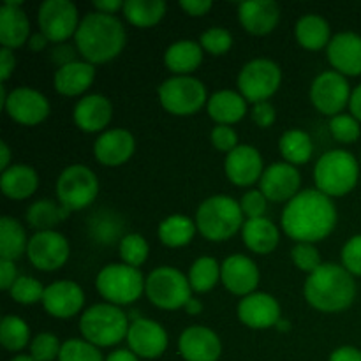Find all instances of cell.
Wrapping results in <instances>:
<instances>
[{"label": "cell", "mask_w": 361, "mask_h": 361, "mask_svg": "<svg viewBox=\"0 0 361 361\" xmlns=\"http://www.w3.org/2000/svg\"><path fill=\"white\" fill-rule=\"evenodd\" d=\"M212 143L215 145V148L222 152H233L238 147V136H236L235 130L228 126H217L212 130Z\"/></svg>", "instance_id": "obj_50"}, {"label": "cell", "mask_w": 361, "mask_h": 361, "mask_svg": "<svg viewBox=\"0 0 361 361\" xmlns=\"http://www.w3.org/2000/svg\"><path fill=\"white\" fill-rule=\"evenodd\" d=\"M180 355L187 361H217L222 353L217 334L204 326H190L178 338Z\"/></svg>", "instance_id": "obj_20"}, {"label": "cell", "mask_w": 361, "mask_h": 361, "mask_svg": "<svg viewBox=\"0 0 361 361\" xmlns=\"http://www.w3.org/2000/svg\"><path fill=\"white\" fill-rule=\"evenodd\" d=\"M94 6L97 7L99 13L113 14V13H115V11L123 9L126 2H122V0H95Z\"/></svg>", "instance_id": "obj_56"}, {"label": "cell", "mask_w": 361, "mask_h": 361, "mask_svg": "<svg viewBox=\"0 0 361 361\" xmlns=\"http://www.w3.org/2000/svg\"><path fill=\"white\" fill-rule=\"evenodd\" d=\"M238 18L247 32L264 35L270 34L277 27L281 7L274 0H250V2L240 4Z\"/></svg>", "instance_id": "obj_24"}, {"label": "cell", "mask_w": 361, "mask_h": 361, "mask_svg": "<svg viewBox=\"0 0 361 361\" xmlns=\"http://www.w3.org/2000/svg\"><path fill=\"white\" fill-rule=\"evenodd\" d=\"M243 242L252 252L268 254L277 247L279 229L268 219H249L243 224Z\"/></svg>", "instance_id": "obj_32"}, {"label": "cell", "mask_w": 361, "mask_h": 361, "mask_svg": "<svg viewBox=\"0 0 361 361\" xmlns=\"http://www.w3.org/2000/svg\"><path fill=\"white\" fill-rule=\"evenodd\" d=\"M279 147H281V152L286 161H289L291 164H305L312 157V141H310L309 134L303 133V130H288L281 137Z\"/></svg>", "instance_id": "obj_37"}, {"label": "cell", "mask_w": 361, "mask_h": 361, "mask_svg": "<svg viewBox=\"0 0 361 361\" xmlns=\"http://www.w3.org/2000/svg\"><path fill=\"white\" fill-rule=\"evenodd\" d=\"M291 257L300 270L309 271V274H314L323 264L319 250L312 243H296L291 250Z\"/></svg>", "instance_id": "obj_46"}, {"label": "cell", "mask_w": 361, "mask_h": 361, "mask_svg": "<svg viewBox=\"0 0 361 361\" xmlns=\"http://www.w3.org/2000/svg\"><path fill=\"white\" fill-rule=\"evenodd\" d=\"M62 345L53 334H39L30 344V356L35 361H53L60 356Z\"/></svg>", "instance_id": "obj_44"}, {"label": "cell", "mask_w": 361, "mask_h": 361, "mask_svg": "<svg viewBox=\"0 0 361 361\" xmlns=\"http://www.w3.org/2000/svg\"><path fill=\"white\" fill-rule=\"evenodd\" d=\"M296 39L307 49H321L330 44V25L319 14H305L296 23Z\"/></svg>", "instance_id": "obj_33"}, {"label": "cell", "mask_w": 361, "mask_h": 361, "mask_svg": "<svg viewBox=\"0 0 361 361\" xmlns=\"http://www.w3.org/2000/svg\"><path fill=\"white\" fill-rule=\"evenodd\" d=\"M360 168L355 155L345 150H331L317 161L314 169L317 190L326 196H344L355 189Z\"/></svg>", "instance_id": "obj_6"}, {"label": "cell", "mask_w": 361, "mask_h": 361, "mask_svg": "<svg viewBox=\"0 0 361 361\" xmlns=\"http://www.w3.org/2000/svg\"><path fill=\"white\" fill-rule=\"evenodd\" d=\"M240 207H242V212L249 219H261L267 212V197L261 190H249L242 197Z\"/></svg>", "instance_id": "obj_49"}, {"label": "cell", "mask_w": 361, "mask_h": 361, "mask_svg": "<svg viewBox=\"0 0 361 361\" xmlns=\"http://www.w3.org/2000/svg\"><path fill=\"white\" fill-rule=\"evenodd\" d=\"M85 303V295L76 282L59 281L44 289L42 305L53 317L67 319L76 316Z\"/></svg>", "instance_id": "obj_19"}, {"label": "cell", "mask_w": 361, "mask_h": 361, "mask_svg": "<svg viewBox=\"0 0 361 361\" xmlns=\"http://www.w3.org/2000/svg\"><path fill=\"white\" fill-rule=\"evenodd\" d=\"M166 13V2L162 0H127L123 14L136 27H152L159 23Z\"/></svg>", "instance_id": "obj_36"}, {"label": "cell", "mask_w": 361, "mask_h": 361, "mask_svg": "<svg viewBox=\"0 0 361 361\" xmlns=\"http://www.w3.org/2000/svg\"><path fill=\"white\" fill-rule=\"evenodd\" d=\"M106 361H137V356L127 349H118V351H113Z\"/></svg>", "instance_id": "obj_58"}, {"label": "cell", "mask_w": 361, "mask_h": 361, "mask_svg": "<svg viewBox=\"0 0 361 361\" xmlns=\"http://www.w3.org/2000/svg\"><path fill=\"white\" fill-rule=\"evenodd\" d=\"M76 46L88 63H104L118 56L126 46V28L113 14L88 13L80 21Z\"/></svg>", "instance_id": "obj_2"}, {"label": "cell", "mask_w": 361, "mask_h": 361, "mask_svg": "<svg viewBox=\"0 0 361 361\" xmlns=\"http://www.w3.org/2000/svg\"><path fill=\"white\" fill-rule=\"evenodd\" d=\"M27 254L37 270L53 271L63 267L69 257V243L66 236L53 231H39L28 240Z\"/></svg>", "instance_id": "obj_14"}, {"label": "cell", "mask_w": 361, "mask_h": 361, "mask_svg": "<svg viewBox=\"0 0 361 361\" xmlns=\"http://www.w3.org/2000/svg\"><path fill=\"white\" fill-rule=\"evenodd\" d=\"M71 212L66 210L63 207H56L53 201H37L32 204L27 212V221L32 228L39 229V231H49L53 226L62 222L67 219Z\"/></svg>", "instance_id": "obj_38"}, {"label": "cell", "mask_w": 361, "mask_h": 361, "mask_svg": "<svg viewBox=\"0 0 361 361\" xmlns=\"http://www.w3.org/2000/svg\"><path fill=\"white\" fill-rule=\"evenodd\" d=\"M330 130L334 137L342 143H355L360 137V123L351 115H337L331 118Z\"/></svg>", "instance_id": "obj_45"}, {"label": "cell", "mask_w": 361, "mask_h": 361, "mask_svg": "<svg viewBox=\"0 0 361 361\" xmlns=\"http://www.w3.org/2000/svg\"><path fill=\"white\" fill-rule=\"evenodd\" d=\"M302 176L298 169L293 164L286 162H275L270 168H267L261 176V192L264 197L275 203L282 201H291L296 196V190L300 189Z\"/></svg>", "instance_id": "obj_17"}, {"label": "cell", "mask_w": 361, "mask_h": 361, "mask_svg": "<svg viewBox=\"0 0 361 361\" xmlns=\"http://www.w3.org/2000/svg\"><path fill=\"white\" fill-rule=\"evenodd\" d=\"M330 361H361V351L351 345L345 348H338L337 351L331 353Z\"/></svg>", "instance_id": "obj_55"}, {"label": "cell", "mask_w": 361, "mask_h": 361, "mask_svg": "<svg viewBox=\"0 0 361 361\" xmlns=\"http://www.w3.org/2000/svg\"><path fill=\"white\" fill-rule=\"evenodd\" d=\"M28 242L23 226L13 217L0 219V257L7 261H16L23 256Z\"/></svg>", "instance_id": "obj_34"}, {"label": "cell", "mask_w": 361, "mask_h": 361, "mask_svg": "<svg viewBox=\"0 0 361 361\" xmlns=\"http://www.w3.org/2000/svg\"><path fill=\"white\" fill-rule=\"evenodd\" d=\"M113 115V106L104 95L92 94L81 99L74 108V122L81 130L97 133L104 129Z\"/></svg>", "instance_id": "obj_27"}, {"label": "cell", "mask_w": 361, "mask_h": 361, "mask_svg": "<svg viewBox=\"0 0 361 361\" xmlns=\"http://www.w3.org/2000/svg\"><path fill=\"white\" fill-rule=\"evenodd\" d=\"M180 7L192 16H201L212 7L210 0H180Z\"/></svg>", "instance_id": "obj_54"}, {"label": "cell", "mask_w": 361, "mask_h": 361, "mask_svg": "<svg viewBox=\"0 0 361 361\" xmlns=\"http://www.w3.org/2000/svg\"><path fill=\"white\" fill-rule=\"evenodd\" d=\"M190 282L185 275L171 267H161L148 275L145 291L155 307L164 310H176L185 307L190 296Z\"/></svg>", "instance_id": "obj_8"}, {"label": "cell", "mask_w": 361, "mask_h": 361, "mask_svg": "<svg viewBox=\"0 0 361 361\" xmlns=\"http://www.w3.org/2000/svg\"><path fill=\"white\" fill-rule=\"evenodd\" d=\"M277 328H279V330H289V321H286V319L279 321Z\"/></svg>", "instance_id": "obj_62"}, {"label": "cell", "mask_w": 361, "mask_h": 361, "mask_svg": "<svg viewBox=\"0 0 361 361\" xmlns=\"http://www.w3.org/2000/svg\"><path fill=\"white\" fill-rule=\"evenodd\" d=\"M337 224V210L330 196L317 189L296 194L282 212V228L298 243L326 238Z\"/></svg>", "instance_id": "obj_1"}, {"label": "cell", "mask_w": 361, "mask_h": 361, "mask_svg": "<svg viewBox=\"0 0 361 361\" xmlns=\"http://www.w3.org/2000/svg\"><path fill=\"white\" fill-rule=\"evenodd\" d=\"M11 296L13 300H16L18 303H35L39 300H42L44 296V288H42L41 282L34 277H27V275H21L16 279V282L11 288Z\"/></svg>", "instance_id": "obj_43"}, {"label": "cell", "mask_w": 361, "mask_h": 361, "mask_svg": "<svg viewBox=\"0 0 361 361\" xmlns=\"http://www.w3.org/2000/svg\"><path fill=\"white\" fill-rule=\"evenodd\" d=\"M349 108H351L353 116L361 122V85L353 90L351 99H349Z\"/></svg>", "instance_id": "obj_57"}, {"label": "cell", "mask_w": 361, "mask_h": 361, "mask_svg": "<svg viewBox=\"0 0 361 361\" xmlns=\"http://www.w3.org/2000/svg\"><path fill=\"white\" fill-rule=\"evenodd\" d=\"M252 120L259 127H270L275 122V108L268 101L257 102L252 109Z\"/></svg>", "instance_id": "obj_51"}, {"label": "cell", "mask_w": 361, "mask_h": 361, "mask_svg": "<svg viewBox=\"0 0 361 361\" xmlns=\"http://www.w3.org/2000/svg\"><path fill=\"white\" fill-rule=\"evenodd\" d=\"M129 317L111 303H99L85 310L80 321V330L87 342L97 348L115 345L129 334Z\"/></svg>", "instance_id": "obj_5"}, {"label": "cell", "mask_w": 361, "mask_h": 361, "mask_svg": "<svg viewBox=\"0 0 361 361\" xmlns=\"http://www.w3.org/2000/svg\"><path fill=\"white\" fill-rule=\"evenodd\" d=\"M203 60V49L201 44L196 41H176L166 49L164 53V63L169 71L176 74L185 76L187 73H192Z\"/></svg>", "instance_id": "obj_31"}, {"label": "cell", "mask_w": 361, "mask_h": 361, "mask_svg": "<svg viewBox=\"0 0 361 361\" xmlns=\"http://www.w3.org/2000/svg\"><path fill=\"white\" fill-rule=\"evenodd\" d=\"M14 66H16V60H14L13 51L9 48L0 49V78H2V81H6L11 76Z\"/></svg>", "instance_id": "obj_53"}, {"label": "cell", "mask_w": 361, "mask_h": 361, "mask_svg": "<svg viewBox=\"0 0 361 361\" xmlns=\"http://www.w3.org/2000/svg\"><path fill=\"white\" fill-rule=\"evenodd\" d=\"M134 137L126 129H111L101 134L94 145V154L106 166H118L129 161L134 154Z\"/></svg>", "instance_id": "obj_26"}, {"label": "cell", "mask_w": 361, "mask_h": 361, "mask_svg": "<svg viewBox=\"0 0 361 361\" xmlns=\"http://www.w3.org/2000/svg\"><path fill=\"white\" fill-rule=\"evenodd\" d=\"M238 317L249 328L263 330L281 321V307L274 296L267 293H252L240 302Z\"/></svg>", "instance_id": "obj_21"}, {"label": "cell", "mask_w": 361, "mask_h": 361, "mask_svg": "<svg viewBox=\"0 0 361 361\" xmlns=\"http://www.w3.org/2000/svg\"><path fill=\"white\" fill-rule=\"evenodd\" d=\"M30 330L23 319L16 316H6L0 323V342L7 351H21L28 344Z\"/></svg>", "instance_id": "obj_40"}, {"label": "cell", "mask_w": 361, "mask_h": 361, "mask_svg": "<svg viewBox=\"0 0 361 361\" xmlns=\"http://www.w3.org/2000/svg\"><path fill=\"white\" fill-rule=\"evenodd\" d=\"M159 99L173 115H192L207 101V88L192 76H175L159 87Z\"/></svg>", "instance_id": "obj_10"}, {"label": "cell", "mask_w": 361, "mask_h": 361, "mask_svg": "<svg viewBox=\"0 0 361 361\" xmlns=\"http://www.w3.org/2000/svg\"><path fill=\"white\" fill-rule=\"evenodd\" d=\"M0 150H2V161H0V166H2V169L6 171V169L9 168V159H11V152H9V147H7L6 141H2V143H0Z\"/></svg>", "instance_id": "obj_60"}, {"label": "cell", "mask_w": 361, "mask_h": 361, "mask_svg": "<svg viewBox=\"0 0 361 361\" xmlns=\"http://www.w3.org/2000/svg\"><path fill=\"white\" fill-rule=\"evenodd\" d=\"M9 116L25 126H35L49 115V102L41 92L34 88H14L4 104Z\"/></svg>", "instance_id": "obj_15"}, {"label": "cell", "mask_w": 361, "mask_h": 361, "mask_svg": "<svg viewBox=\"0 0 361 361\" xmlns=\"http://www.w3.org/2000/svg\"><path fill=\"white\" fill-rule=\"evenodd\" d=\"M95 78V67L88 62H71L55 73L53 83L59 94L80 95L87 90Z\"/></svg>", "instance_id": "obj_28"}, {"label": "cell", "mask_w": 361, "mask_h": 361, "mask_svg": "<svg viewBox=\"0 0 361 361\" xmlns=\"http://www.w3.org/2000/svg\"><path fill=\"white\" fill-rule=\"evenodd\" d=\"M196 226L204 238L222 242L243 226V212L238 201L229 196H212L196 212Z\"/></svg>", "instance_id": "obj_4"}, {"label": "cell", "mask_w": 361, "mask_h": 361, "mask_svg": "<svg viewBox=\"0 0 361 361\" xmlns=\"http://www.w3.org/2000/svg\"><path fill=\"white\" fill-rule=\"evenodd\" d=\"M39 28L48 41L62 42L76 34L78 9L71 0H46L41 4L37 14Z\"/></svg>", "instance_id": "obj_12"}, {"label": "cell", "mask_w": 361, "mask_h": 361, "mask_svg": "<svg viewBox=\"0 0 361 361\" xmlns=\"http://www.w3.org/2000/svg\"><path fill=\"white\" fill-rule=\"evenodd\" d=\"M37 183L39 178L35 169L25 164L11 166L6 171H2V178H0L2 192L11 200H25L32 196L37 189Z\"/></svg>", "instance_id": "obj_30"}, {"label": "cell", "mask_w": 361, "mask_h": 361, "mask_svg": "<svg viewBox=\"0 0 361 361\" xmlns=\"http://www.w3.org/2000/svg\"><path fill=\"white\" fill-rule=\"evenodd\" d=\"M120 256L129 267H141L148 257V243L141 235H127L120 242Z\"/></svg>", "instance_id": "obj_42"}, {"label": "cell", "mask_w": 361, "mask_h": 361, "mask_svg": "<svg viewBox=\"0 0 361 361\" xmlns=\"http://www.w3.org/2000/svg\"><path fill=\"white\" fill-rule=\"evenodd\" d=\"M99 192V180L90 168L74 164L63 169L56 182V196L66 210L74 212L88 207Z\"/></svg>", "instance_id": "obj_9"}, {"label": "cell", "mask_w": 361, "mask_h": 361, "mask_svg": "<svg viewBox=\"0 0 361 361\" xmlns=\"http://www.w3.org/2000/svg\"><path fill=\"white\" fill-rule=\"evenodd\" d=\"M282 73L275 62L268 59L250 60L238 76V88L242 92L243 99L254 102L267 101L270 95L277 92L281 85Z\"/></svg>", "instance_id": "obj_11"}, {"label": "cell", "mask_w": 361, "mask_h": 361, "mask_svg": "<svg viewBox=\"0 0 361 361\" xmlns=\"http://www.w3.org/2000/svg\"><path fill=\"white\" fill-rule=\"evenodd\" d=\"M245 99L233 90H221L208 99V115L221 126L238 122L245 116Z\"/></svg>", "instance_id": "obj_29"}, {"label": "cell", "mask_w": 361, "mask_h": 361, "mask_svg": "<svg viewBox=\"0 0 361 361\" xmlns=\"http://www.w3.org/2000/svg\"><path fill=\"white\" fill-rule=\"evenodd\" d=\"M130 351L141 358H159L168 348V335L159 323L140 317L130 323L127 334Z\"/></svg>", "instance_id": "obj_16"}, {"label": "cell", "mask_w": 361, "mask_h": 361, "mask_svg": "<svg viewBox=\"0 0 361 361\" xmlns=\"http://www.w3.org/2000/svg\"><path fill=\"white\" fill-rule=\"evenodd\" d=\"M18 279L16 267H14V261L0 259V288L9 289L13 288V284Z\"/></svg>", "instance_id": "obj_52"}, {"label": "cell", "mask_w": 361, "mask_h": 361, "mask_svg": "<svg viewBox=\"0 0 361 361\" xmlns=\"http://www.w3.org/2000/svg\"><path fill=\"white\" fill-rule=\"evenodd\" d=\"M185 309H187V312H189V314H200V312H201V309H203V305H201L200 300L190 298L189 302H187Z\"/></svg>", "instance_id": "obj_61"}, {"label": "cell", "mask_w": 361, "mask_h": 361, "mask_svg": "<svg viewBox=\"0 0 361 361\" xmlns=\"http://www.w3.org/2000/svg\"><path fill=\"white\" fill-rule=\"evenodd\" d=\"M143 275L129 264H108L97 275V291L111 305H127L136 302L145 289Z\"/></svg>", "instance_id": "obj_7"}, {"label": "cell", "mask_w": 361, "mask_h": 361, "mask_svg": "<svg viewBox=\"0 0 361 361\" xmlns=\"http://www.w3.org/2000/svg\"><path fill=\"white\" fill-rule=\"evenodd\" d=\"M219 277H221V267L214 257H200L194 261L192 268L189 274L190 288L197 293H207L217 284Z\"/></svg>", "instance_id": "obj_39"}, {"label": "cell", "mask_w": 361, "mask_h": 361, "mask_svg": "<svg viewBox=\"0 0 361 361\" xmlns=\"http://www.w3.org/2000/svg\"><path fill=\"white\" fill-rule=\"evenodd\" d=\"M11 361H35L34 358H32V356H27V355H20V356H16V358H13Z\"/></svg>", "instance_id": "obj_63"}, {"label": "cell", "mask_w": 361, "mask_h": 361, "mask_svg": "<svg viewBox=\"0 0 361 361\" xmlns=\"http://www.w3.org/2000/svg\"><path fill=\"white\" fill-rule=\"evenodd\" d=\"M46 42H48V37H46L42 32H39V34H34L30 37V41H28V46H30L34 51H39V49H42L46 46Z\"/></svg>", "instance_id": "obj_59"}, {"label": "cell", "mask_w": 361, "mask_h": 361, "mask_svg": "<svg viewBox=\"0 0 361 361\" xmlns=\"http://www.w3.org/2000/svg\"><path fill=\"white\" fill-rule=\"evenodd\" d=\"M342 263L351 275L361 277V235L353 236L342 249Z\"/></svg>", "instance_id": "obj_48"}, {"label": "cell", "mask_w": 361, "mask_h": 361, "mask_svg": "<svg viewBox=\"0 0 361 361\" xmlns=\"http://www.w3.org/2000/svg\"><path fill=\"white\" fill-rule=\"evenodd\" d=\"M310 99L321 113L337 116L351 99L348 80L337 71H324L314 80Z\"/></svg>", "instance_id": "obj_13"}, {"label": "cell", "mask_w": 361, "mask_h": 361, "mask_svg": "<svg viewBox=\"0 0 361 361\" xmlns=\"http://www.w3.org/2000/svg\"><path fill=\"white\" fill-rule=\"evenodd\" d=\"M356 284L345 268L324 263L305 282V298L321 312H342L355 302Z\"/></svg>", "instance_id": "obj_3"}, {"label": "cell", "mask_w": 361, "mask_h": 361, "mask_svg": "<svg viewBox=\"0 0 361 361\" xmlns=\"http://www.w3.org/2000/svg\"><path fill=\"white\" fill-rule=\"evenodd\" d=\"M200 42L207 51L214 53V55H222V53H226L231 48L233 37L226 28L214 27L208 28V30L201 35Z\"/></svg>", "instance_id": "obj_47"}, {"label": "cell", "mask_w": 361, "mask_h": 361, "mask_svg": "<svg viewBox=\"0 0 361 361\" xmlns=\"http://www.w3.org/2000/svg\"><path fill=\"white\" fill-rule=\"evenodd\" d=\"M59 361H102V355L99 353L97 345L87 341L71 338L62 344Z\"/></svg>", "instance_id": "obj_41"}, {"label": "cell", "mask_w": 361, "mask_h": 361, "mask_svg": "<svg viewBox=\"0 0 361 361\" xmlns=\"http://www.w3.org/2000/svg\"><path fill=\"white\" fill-rule=\"evenodd\" d=\"M20 6L21 0H7L0 7V42L4 48H20L30 34V21Z\"/></svg>", "instance_id": "obj_25"}, {"label": "cell", "mask_w": 361, "mask_h": 361, "mask_svg": "<svg viewBox=\"0 0 361 361\" xmlns=\"http://www.w3.org/2000/svg\"><path fill=\"white\" fill-rule=\"evenodd\" d=\"M221 279L233 295L245 298L252 295L254 289L259 284V270L250 257L235 254L222 263Z\"/></svg>", "instance_id": "obj_18"}, {"label": "cell", "mask_w": 361, "mask_h": 361, "mask_svg": "<svg viewBox=\"0 0 361 361\" xmlns=\"http://www.w3.org/2000/svg\"><path fill=\"white\" fill-rule=\"evenodd\" d=\"M226 175L235 185H252L263 176V159L259 152L249 145H240L226 157Z\"/></svg>", "instance_id": "obj_22"}, {"label": "cell", "mask_w": 361, "mask_h": 361, "mask_svg": "<svg viewBox=\"0 0 361 361\" xmlns=\"http://www.w3.org/2000/svg\"><path fill=\"white\" fill-rule=\"evenodd\" d=\"M196 235V224L183 215H171L159 226V238L168 247L187 245Z\"/></svg>", "instance_id": "obj_35"}, {"label": "cell", "mask_w": 361, "mask_h": 361, "mask_svg": "<svg viewBox=\"0 0 361 361\" xmlns=\"http://www.w3.org/2000/svg\"><path fill=\"white\" fill-rule=\"evenodd\" d=\"M328 59L341 74H361V35L355 32L337 34L328 44Z\"/></svg>", "instance_id": "obj_23"}]
</instances>
